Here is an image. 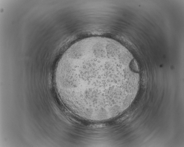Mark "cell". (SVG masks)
I'll return each instance as SVG.
<instances>
[{
  "label": "cell",
  "mask_w": 184,
  "mask_h": 147,
  "mask_svg": "<svg viewBox=\"0 0 184 147\" xmlns=\"http://www.w3.org/2000/svg\"><path fill=\"white\" fill-rule=\"evenodd\" d=\"M129 53L108 38L91 37L70 46L55 74L61 98L71 111L93 117L108 114L128 100L139 77Z\"/></svg>",
  "instance_id": "obj_1"
}]
</instances>
